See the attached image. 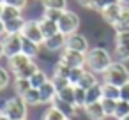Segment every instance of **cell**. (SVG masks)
<instances>
[{"label":"cell","mask_w":129,"mask_h":120,"mask_svg":"<svg viewBox=\"0 0 129 120\" xmlns=\"http://www.w3.org/2000/svg\"><path fill=\"white\" fill-rule=\"evenodd\" d=\"M34 58H30V57H27V55H23V53H18V55H14V57H11V58H7V65H9V71H11V74H18L23 67H27L30 62H32Z\"/></svg>","instance_id":"7c38bea8"},{"label":"cell","mask_w":129,"mask_h":120,"mask_svg":"<svg viewBox=\"0 0 129 120\" xmlns=\"http://www.w3.org/2000/svg\"><path fill=\"white\" fill-rule=\"evenodd\" d=\"M21 37L32 41V43H37L43 46L44 43V35H43V30H41V25H39V20H27L25 21V27L21 30Z\"/></svg>","instance_id":"8992f818"},{"label":"cell","mask_w":129,"mask_h":120,"mask_svg":"<svg viewBox=\"0 0 129 120\" xmlns=\"http://www.w3.org/2000/svg\"><path fill=\"white\" fill-rule=\"evenodd\" d=\"M13 87H14V92H16V95H20V97H23L30 88H32V85H30V79H25V78H14V83H13Z\"/></svg>","instance_id":"44dd1931"},{"label":"cell","mask_w":129,"mask_h":120,"mask_svg":"<svg viewBox=\"0 0 129 120\" xmlns=\"http://www.w3.org/2000/svg\"><path fill=\"white\" fill-rule=\"evenodd\" d=\"M129 115V102L127 101H122V99H118L117 101V109H115V120H122L124 116H127Z\"/></svg>","instance_id":"f1b7e54d"},{"label":"cell","mask_w":129,"mask_h":120,"mask_svg":"<svg viewBox=\"0 0 129 120\" xmlns=\"http://www.w3.org/2000/svg\"><path fill=\"white\" fill-rule=\"evenodd\" d=\"M87 60H85V69L92 71L94 74H103L111 64H113V55L106 50V48H90L85 53Z\"/></svg>","instance_id":"6da1fadb"},{"label":"cell","mask_w":129,"mask_h":120,"mask_svg":"<svg viewBox=\"0 0 129 120\" xmlns=\"http://www.w3.org/2000/svg\"><path fill=\"white\" fill-rule=\"evenodd\" d=\"M53 106H55L60 113H64V116H66V118H73V116L80 111V108H78V106L69 104V102H64V101H60L58 97L53 101Z\"/></svg>","instance_id":"9a60e30c"},{"label":"cell","mask_w":129,"mask_h":120,"mask_svg":"<svg viewBox=\"0 0 129 120\" xmlns=\"http://www.w3.org/2000/svg\"><path fill=\"white\" fill-rule=\"evenodd\" d=\"M23 101L27 102V106H37V104H41V94H39V88H30V90L23 95Z\"/></svg>","instance_id":"484cf974"},{"label":"cell","mask_w":129,"mask_h":120,"mask_svg":"<svg viewBox=\"0 0 129 120\" xmlns=\"http://www.w3.org/2000/svg\"><path fill=\"white\" fill-rule=\"evenodd\" d=\"M62 14H64V11H58V9H43V18H48L55 23H58Z\"/></svg>","instance_id":"e575fe53"},{"label":"cell","mask_w":129,"mask_h":120,"mask_svg":"<svg viewBox=\"0 0 129 120\" xmlns=\"http://www.w3.org/2000/svg\"><path fill=\"white\" fill-rule=\"evenodd\" d=\"M122 120H129V115H127V116H124V118H122Z\"/></svg>","instance_id":"7dc6e473"},{"label":"cell","mask_w":129,"mask_h":120,"mask_svg":"<svg viewBox=\"0 0 129 120\" xmlns=\"http://www.w3.org/2000/svg\"><path fill=\"white\" fill-rule=\"evenodd\" d=\"M118 0H92V6H90V9H94V11H97V13H103L106 7H110V6H113V4H117Z\"/></svg>","instance_id":"d6a6232c"},{"label":"cell","mask_w":129,"mask_h":120,"mask_svg":"<svg viewBox=\"0 0 129 120\" xmlns=\"http://www.w3.org/2000/svg\"><path fill=\"white\" fill-rule=\"evenodd\" d=\"M103 76V83H110L115 87H122L129 81V69L125 67L124 62H117L113 60V64L101 74Z\"/></svg>","instance_id":"7a4b0ae2"},{"label":"cell","mask_w":129,"mask_h":120,"mask_svg":"<svg viewBox=\"0 0 129 120\" xmlns=\"http://www.w3.org/2000/svg\"><path fill=\"white\" fill-rule=\"evenodd\" d=\"M120 99L129 102V81H127L125 85H122V87H120Z\"/></svg>","instance_id":"ab89813d"},{"label":"cell","mask_w":129,"mask_h":120,"mask_svg":"<svg viewBox=\"0 0 129 120\" xmlns=\"http://www.w3.org/2000/svg\"><path fill=\"white\" fill-rule=\"evenodd\" d=\"M113 28H115V32H124V30H129V7H127V6L124 7L122 16H120V20L113 25Z\"/></svg>","instance_id":"cb8c5ba5"},{"label":"cell","mask_w":129,"mask_h":120,"mask_svg":"<svg viewBox=\"0 0 129 120\" xmlns=\"http://www.w3.org/2000/svg\"><path fill=\"white\" fill-rule=\"evenodd\" d=\"M21 34H7L4 39H2V44H4V57L6 58H11L18 53H21Z\"/></svg>","instance_id":"52a82bcc"},{"label":"cell","mask_w":129,"mask_h":120,"mask_svg":"<svg viewBox=\"0 0 129 120\" xmlns=\"http://www.w3.org/2000/svg\"><path fill=\"white\" fill-rule=\"evenodd\" d=\"M39 51H41V44L32 43V41H28V39L23 37V41H21V53L23 55H27L30 58H36L39 55Z\"/></svg>","instance_id":"e0dca14e"},{"label":"cell","mask_w":129,"mask_h":120,"mask_svg":"<svg viewBox=\"0 0 129 120\" xmlns=\"http://www.w3.org/2000/svg\"><path fill=\"white\" fill-rule=\"evenodd\" d=\"M6 6H13V7H18L23 11L28 6V0H6Z\"/></svg>","instance_id":"f35d334b"},{"label":"cell","mask_w":129,"mask_h":120,"mask_svg":"<svg viewBox=\"0 0 129 120\" xmlns=\"http://www.w3.org/2000/svg\"><path fill=\"white\" fill-rule=\"evenodd\" d=\"M66 48L69 50H74V51H80V53H87L90 48H88V39L81 34H71L67 35V43H66Z\"/></svg>","instance_id":"30bf717a"},{"label":"cell","mask_w":129,"mask_h":120,"mask_svg":"<svg viewBox=\"0 0 129 120\" xmlns=\"http://www.w3.org/2000/svg\"><path fill=\"white\" fill-rule=\"evenodd\" d=\"M0 4H6V0H0Z\"/></svg>","instance_id":"c3c4849f"},{"label":"cell","mask_w":129,"mask_h":120,"mask_svg":"<svg viewBox=\"0 0 129 120\" xmlns=\"http://www.w3.org/2000/svg\"><path fill=\"white\" fill-rule=\"evenodd\" d=\"M2 11H4V4H0V20H2Z\"/></svg>","instance_id":"bcb514c9"},{"label":"cell","mask_w":129,"mask_h":120,"mask_svg":"<svg viewBox=\"0 0 129 120\" xmlns=\"http://www.w3.org/2000/svg\"><path fill=\"white\" fill-rule=\"evenodd\" d=\"M11 83V71L6 67H0V90H6Z\"/></svg>","instance_id":"d590c367"},{"label":"cell","mask_w":129,"mask_h":120,"mask_svg":"<svg viewBox=\"0 0 129 120\" xmlns=\"http://www.w3.org/2000/svg\"><path fill=\"white\" fill-rule=\"evenodd\" d=\"M80 28V16L74 13V11H64L62 18L58 20V30L66 35H71V34H76Z\"/></svg>","instance_id":"5b68a950"},{"label":"cell","mask_w":129,"mask_h":120,"mask_svg":"<svg viewBox=\"0 0 129 120\" xmlns=\"http://www.w3.org/2000/svg\"><path fill=\"white\" fill-rule=\"evenodd\" d=\"M39 94H41V104H53V101H55L57 95H58V92H57V88H55L51 78L39 88Z\"/></svg>","instance_id":"4fadbf2b"},{"label":"cell","mask_w":129,"mask_h":120,"mask_svg":"<svg viewBox=\"0 0 129 120\" xmlns=\"http://www.w3.org/2000/svg\"><path fill=\"white\" fill-rule=\"evenodd\" d=\"M27 109H28V106H27V102L23 101V97L14 95V97L6 99L2 113L7 115L11 120H27V113H28Z\"/></svg>","instance_id":"3957f363"},{"label":"cell","mask_w":129,"mask_h":120,"mask_svg":"<svg viewBox=\"0 0 129 120\" xmlns=\"http://www.w3.org/2000/svg\"><path fill=\"white\" fill-rule=\"evenodd\" d=\"M66 43H67V35L62 32H57L55 35L44 39L43 48L48 51H62V50H66Z\"/></svg>","instance_id":"9c48e42d"},{"label":"cell","mask_w":129,"mask_h":120,"mask_svg":"<svg viewBox=\"0 0 129 120\" xmlns=\"http://www.w3.org/2000/svg\"><path fill=\"white\" fill-rule=\"evenodd\" d=\"M83 72H85V67H74V69H71V72H69V83L73 87H76Z\"/></svg>","instance_id":"8d00e7d4"},{"label":"cell","mask_w":129,"mask_h":120,"mask_svg":"<svg viewBox=\"0 0 129 120\" xmlns=\"http://www.w3.org/2000/svg\"><path fill=\"white\" fill-rule=\"evenodd\" d=\"M25 18H16V20H11V21H6V32L7 34H21L23 27H25Z\"/></svg>","instance_id":"ffe728a7"},{"label":"cell","mask_w":129,"mask_h":120,"mask_svg":"<svg viewBox=\"0 0 129 120\" xmlns=\"http://www.w3.org/2000/svg\"><path fill=\"white\" fill-rule=\"evenodd\" d=\"M0 120H11L7 115H4V113H0Z\"/></svg>","instance_id":"ee69618b"},{"label":"cell","mask_w":129,"mask_h":120,"mask_svg":"<svg viewBox=\"0 0 129 120\" xmlns=\"http://www.w3.org/2000/svg\"><path fill=\"white\" fill-rule=\"evenodd\" d=\"M4 57V44H2V39H0V58Z\"/></svg>","instance_id":"7bdbcfd3"},{"label":"cell","mask_w":129,"mask_h":120,"mask_svg":"<svg viewBox=\"0 0 129 120\" xmlns=\"http://www.w3.org/2000/svg\"><path fill=\"white\" fill-rule=\"evenodd\" d=\"M48 79H50L48 74H46L43 69H39L36 74H32V78H30V85H32V88H41Z\"/></svg>","instance_id":"4316f807"},{"label":"cell","mask_w":129,"mask_h":120,"mask_svg":"<svg viewBox=\"0 0 129 120\" xmlns=\"http://www.w3.org/2000/svg\"><path fill=\"white\" fill-rule=\"evenodd\" d=\"M115 51L113 57L117 62H127L129 60V30L115 32Z\"/></svg>","instance_id":"277c9868"},{"label":"cell","mask_w":129,"mask_h":120,"mask_svg":"<svg viewBox=\"0 0 129 120\" xmlns=\"http://www.w3.org/2000/svg\"><path fill=\"white\" fill-rule=\"evenodd\" d=\"M95 83H99V81H97V76H95L92 71L85 69V72L81 74V78H80V81H78L76 87H80V88H83V90H88V88L94 87Z\"/></svg>","instance_id":"ac0fdd59"},{"label":"cell","mask_w":129,"mask_h":120,"mask_svg":"<svg viewBox=\"0 0 129 120\" xmlns=\"http://www.w3.org/2000/svg\"><path fill=\"white\" fill-rule=\"evenodd\" d=\"M69 72H71V67L66 65L62 60H57V64L53 65V76H60V78L69 79Z\"/></svg>","instance_id":"f546056e"},{"label":"cell","mask_w":129,"mask_h":120,"mask_svg":"<svg viewBox=\"0 0 129 120\" xmlns=\"http://www.w3.org/2000/svg\"><path fill=\"white\" fill-rule=\"evenodd\" d=\"M6 35H7V32H6V23L0 20V39H4Z\"/></svg>","instance_id":"60d3db41"},{"label":"cell","mask_w":129,"mask_h":120,"mask_svg":"<svg viewBox=\"0 0 129 120\" xmlns=\"http://www.w3.org/2000/svg\"><path fill=\"white\" fill-rule=\"evenodd\" d=\"M41 120H66V116H64V113H60L53 104H50V108L43 113Z\"/></svg>","instance_id":"83f0119b"},{"label":"cell","mask_w":129,"mask_h":120,"mask_svg":"<svg viewBox=\"0 0 129 120\" xmlns=\"http://www.w3.org/2000/svg\"><path fill=\"white\" fill-rule=\"evenodd\" d=\"M66 120H71V118H66Z\"/></svg>","instance_id":"681fc988"},{"label":"cell","mask_w":129,"mask_h":120,"mask_svg":"<svg viewBox=\"0 0 129 120\" xmlns=\"http://www.w3.org/2000/svg\"><path fill=\"white\" fill-rule=\"evenodd\" d=\"M39 2H41V0H39Z\"/></svg>","instance_id":"f907efd6"},{"label":"cell","mask_w":129,"mask_h":120,"mask_svg":"<svg viewBox=\"0 0 129 120\" xmlns=\"http://www.w3.org/2000/svg\"><path fill=\"white\" fill-rule=\"evenodd\" d=\"M101 99H103V83H95L87 90V104L101 102Z\"/></svg>","instance_id":"d6986e66"},{"label":"cell","mask_w":129,"mask_h":120,"mask_svg":"<svg viewBox=\"0 0 129 120\" xmlns=\"http://www.w3.org/2000/svg\"><path fill=\"white\" fill-rule=\"evenodd\" d=\"M103 109L106 113V116H115V109H117V101L115 99H101Z\"/></svg>","instance_id":"836d02e7"},{"label":"cell","mask_w":129,"mask_h":120,"mask_svg":"<svg viewBox=\"0 0 129 120\" xmlns=\"http://www.w3.org/2000/svg\"><path fill=\"white\" fill-rule=\"evenodd\" d=\"M43 9H58L67 11V0H41Z\"/></svg>","instance_id":"d4e9b609"},{"label":"cell","mask_w":129,"mask_h":120,"mask_svg":"<svg viewBox=\"0 0 129 120\" xmlns=\"http://www.w3.org/2000/svg\"><path fill=\"white\" fill-rule=\"evenodd\" d=\"M103 99H120V87L110 85V83H103Z\"/></svg>","instance_id":"603a6c76"},{"label":"cell","mask_w":129,"mask_h":120,"mask_svg":"<svg viewBox=\"0 0 129 120\" xmlns=\"http://www.w3.org/2000/svg\"><path fill=\"white\" fill-rule=\"evenodd\" d=\"M58 60H62L66 65H69L71 69H74V67H85L87 57H85V53H80V51L66 48V50L60 51V58Z\"/></svg>","instance_id":"ba28073f"},{"label":"cell","mask_w":129,"mask_h":120,"mask_svg":"<svg viewBox=\"0 0 129 120\" xmlns=\"http://www.w3.org/2000/svg\"><path fill=\"white\" fill-rule=\"evenodd\" d=\"M51 81H53V85H55L57 92H60V90H64L66 87H69V85H71L67 78H60V76H51Z\"/></svg>","instance_id":"74e56055"},{"label":"cell","mask_w":129,"mask_h":120,"mask_svg":"<svg viewBox=\"0 0 129 120\" xmlns=\"http://www.w3.org/2000/svg\"><path fill=\"white\" fill-rule=\"evenodd\" d=\"M83 113H85V116H87L88 120H104V118H108L106 113H104V109H103V104H101V102L87 104V106L83 108Z\"/></svg>","instance_id":"5bb4252c"},{"label":"cell","mask_w":129,"mask_h":120,"mask_svg":"<svg viewBox=\"0 0 129 120\" xmlns=\"http://www.w3.org/2000/svg\"><path fill=\"white\" fill-rule=\"evenodd\" d=\"M76 4L81 7H90L92 6V0H76Z\"/></svg>","instance_id":"b9f144b4"},{"label":"cell","mask_w":129,"mask_h":120,"mask_svg":"<svg viewBox=\"0 0 129 120\" xmlns=\"http://www.w3.org/2000/svg\"><path fill=\"white\" fill-rule=\"evenodd\" d=\"M118 2H120V4H124V6H127V7H129V0H118Z\"/></svg>","instance_id":"f6af8a7d"},{"label":"cell","mask_w":129,"mask_h":120,"mask_svg":"<svg viewBox=\"0 0 129 120\" xmlns=\"http://www.w3.org/2000/svg\"><path fill=\"white\" fill-rule=\"evenodd\" d=\"M23 11L18 9V7H13V6H6L4 4V11H2V21H11V20H16V18H21Z\"/></svg>","instance_id":"7402d4cb"},{"label":"cell","mask_w":129,"mask_h":120,"mask_svg":"<svg viewBox=\"0 0 129 120\" xmlns=\"http://www.w3.org/2000/svg\"><path fill=\"white\" fill-rule=\"evenodd\" d=\"M60 101H64V102H69V104H74V87L73 85H69V87H66L64 90H60L58 92V95H57ZM76 106V104H74Z\"/></svg>","instance_id":"4dcf8cb0"},{"label":"cell","mask_w":129,"mask_h":120,"mask_svg":"<svg viewBox=\"0 0 129 120\" xmlns=\"http://www.w3.org/2000/svg\"><path fill=\"white\" fill-rule=\"evenodd\" d=\"M74 104L80 109H83L87 106V90H83L80 87H74Z\"/></svg>","instance_id":"1f68e13d"},{"label":"cell","mask_w":129,"mask_h":120,"mask_svg":"<svg viewBox=\"0 0 129 120\" xmlns=\"http://www.w3.org/2000/svg\"><path fill=\"white\" fill-rule=\"evenodd\" d=\"M39 25H41V30H43L44 39L55 35L57 32H60V30H58V23H55V21H51V20H48V18H41V20H39Z\"/></svg>","instance_id":"2e32d148"},{"label":"cell","mask_w":129,"mask_h":120,"mask_svg":"<svg viewBox=\"0 0 129 120\" xmlns=\"http://www.w3.org/2000/svg\"><path fill=\"white\" fill-rule=\"evenodd\" d=\"M124 4H120V2H117V4H113V6H110V7H106L103 13H101V18L108 23V25H115L118 20H120V16H122V11H124Z\"/></svg>","instance_id":"8fae6325"}]
</instances>
